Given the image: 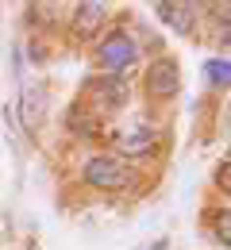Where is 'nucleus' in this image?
<instances>
[{
  "label": "nucleus",
  "mask_w": 231,
  "mask_h": 250,
  "mask_svg": "<svg viewBox=\"0 0 231 250\" xmlns=\"http://www.w3.org/2000/svg\"><path fill=\"white\" fill-rule=\"evenodd\" d=\"M97 58L104 62L108 77H124V69H127V65H135V58H139V46L131 42V35H124V31H112L108 39H100V46H97Z\"/></svg>",
  "instance_id": "1"
},
{
  "label": "nucleus",
  "mask_w": 231,
  "mask_h": 250,
  "mask_svg": "<svg viewBox=\"0 0 231 250\" xmlns=\"http://www.w3.org/2000/svg\"><path fill=\"white\" fill-rule=\"evenodd\" d=\"M85 181L97 188H124L127 185V173H124V166L116 162V158H89L85 162Z\"/></svg>",
  "instance_id": "2"
},
{
  "label": "nucleus",
  "mask_w": 231,
  "mask_h": 250,
  "mask_svg": "<svg viewBox=\"0 0 231 250\" xmlns=\"http://www.w3.org/2000/svg\"><path fill=\"white\" fill-rule=\"evenodd\" d=\"M177 85H181V77H177V65L162 58V62L150 65V73H147V89L150 96H158V100H169V96H177Z\"/></svg>",
  "instance_id": "3"
},
{
  "label": "nucleus",
  "mask_w": 231,
  "mask_h": 250,
  "mask_svg": "<svg viewBox=\"0 0 231 250\" xmlns=\"http://www.w3.org/2000/svg\"><path fill=\"white\" fill-rule=\"evenodd\" d=\"M154 143H158V131L154 127H131V131H124L120 139H116V146L124 150L127 158H143V154H150L154 150Z\"/></svg>",
  "instance_id": "4"
},
{
  "label": "nucleus",
  "mask_w": 231,
  "mask_h": 250,
  "mask_svg": "<svg viewBox=\"0 0 231 250\" xmlns=\"http://www.w3.org/2000/svg\"><path fill=\"white\" fill-rule=\"evenodd\" d=\"M89 96H93L97 104H104V108H116V104L127 100V85H124L120 77H100V81L89 85Z\"/></svg>",
  "instance_id": "5"
},
{
  "label": "nucleus",
  "mask_w": 231,
  "mask_h": 250,
  "mask_svg": "<svg viewBox=\"0 0 231 250\" xmlns=\"http://www.w3.org/2000/svg\"><path fill=\"white\" fill-rule=\"evenodd\" d=\"M100 20H104V4H77V12H73V35L89 39L100 27Z\"/></svg>",
  "instance_id": "6"
},
{
  "label": "nucleus",
  "mask_w": 231,
  "mask_h": 250,
  "mask_svg": "<svg viewBox=\"0 0 231 250\" xmlns=\"http://www.w3.org/2000/svg\"><path fill=\"white\" fill-rule=\"evenodd\" d=\"M158 8V16H162L166 23L173 27V31H193V4H169V0H162V4H154Z\"/></svg>",
  "instance_id": "7"
},
{
  "label": "nucleus",
  "mask_w": 231,
  "mask_h": 250,
  "mask_svg": "<svg viewBox=\"0 0 231 250\" xmlns=\"http://www.w3.org/2000/svg\"><path fill=\"white\" fill-rule=\"evenodd\" d=\"M208 81L220 85V89H231V62L228 58H212L208 62Z\"/></svg>",
  "instance_id": "8"
},
{
  "label": "nucleus",
  "mask_w": 231,
  "mask_h": 250,
  "mask_svg": "<svg viewBox=\"0 0 231 250\" xmlns=\"http://www.w3.org/2000/svg\"><path fill=\"white\" fill-rule=\"evenodd\" d=\"M69 127H73L77 135H93V131H97V120H85V112L73 108V112H69Z\"/></svg>",
  "instance_id": "9"
},
{
  "label": "nucleus",
  "mask_w": 231,
  "mask_h": 250,
  "mask_svg": "<svg viewBox=\"0 0 231 250\" xmlns=\"http://www.w3.org/2000/svg\"><path fill=\"white\" fill-rule=\"evenodd\" d=\"M216 239L231 247V216H220V219H216Z\"/></svg>",
  "instance_id": "10"
},
{
  "label": "nucleus",
  "mask_w": 231,
  "mask_h": 250,
  "mask_svg": "<svg viewBox=\"0 0 231 250\" xmlns=\"http://www.w3.org/2000/svg\"><path fill=\"white\" fill-rule=\"evenodd\" d=\"M216 185H220V188L231 196V162H224V166L216 169Z\"/></svg>",
  "instance_id": "11"
},
{
  "label": "nucleus",
  "mask_w": 231,
  "mask_h": 250,
  "mask_svg": "<svg viewBox=\"0 0 231 250\" xmlns=\"http://www.w3.org/2000/svg\"><path fill=\"white\" fill-rule=\"evenodd\" d=\"M228 8H231V4H228Z\"/></svg>",
  "instance_id": "12"
}]
</instances>
